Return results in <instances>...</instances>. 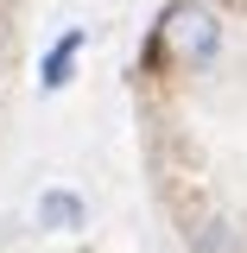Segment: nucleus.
<instances>
[{"label":"nucleus","mask_w":247,"mask_h":253,"mask_svg":"<svg viewBox=\"0 0 247 253\" xmlns=\"http://www.w3.org/2000/svg\"><path fill=\"white\" fill-rule=\"evenodd\" d=\"M83 44H89V32H70V38H57L51 51H45V63H38V89L57 95L76 83V57H83Z\"/></svg>","instance_id":"nucleus-4"},{"label":"nucleus","mask_w":247,"mask_h":253,"mask_svg":"<svg viewBox=\"0 0 247 253\" xmlns=\"http://www.w3.org/2000/svg\"><path fill=\"white\" fill-rule=\"evenodd\" d=\"M32 221H38L45 234H83V228H89V203H83V190L51 184L38 203H32Z\"/></svg>","instance_id":"nucleus-2"},{"label":"nucleus","mask_w":247,"mask_h":253,"mask_svg":"<svg viewBox=\"0 0 247 253\" xmlns=\"http://www.w3.org/2000/svg\"><path fill=\"white\" fill-rule=\"evenodd\" d=\"M184 247L190 253H247V241H241V228L228 215H209V209H203V215L184 221Z\"/></svg>","instance_id":"nucleus-3"},{"label":"nucleus","mask_w":247,"mask_h":253,"mask_svg":"<svg viewBox=\"0 0 247 253\" xmlns=\"http://www.w3.org/2000/svg\"><path fill=\"white\" fill-rule=\"evenodd\" d=\"M152 38L165 51V63L171 70H190V76L222 57V19H216V6H203V0H171L158 13Z\"/></svg>","instance_id":"nucleus-1"}]
</instances>
